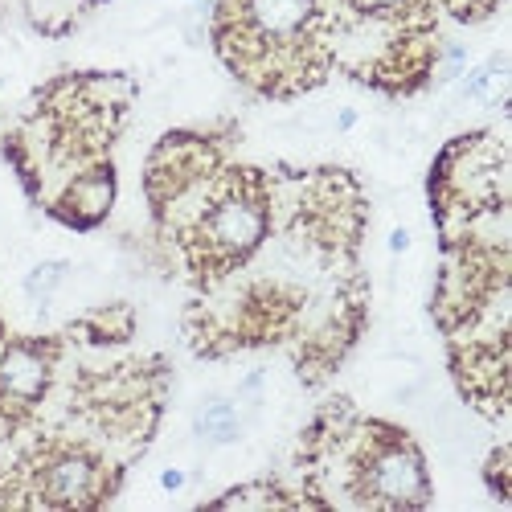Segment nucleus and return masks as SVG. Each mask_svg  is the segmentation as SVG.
I'll return each instance as SVG.
<instances>
[{"mask_svg": "<svg viewBox=\"0 0 512 512\" xmlns=\"http://www.w3.org/2000/svg\"><path fill=\"white\" fill-rule=\"evenodd\" d=\"M41 488L54 504H87L95 492V463L87 455H58L41 476Z\"/></svg>", "mask_w": 512, "mask_h": 512, "instance_id": "5", "label": "nucleus"}, {"mask_svg": "<svg viewBox=\"0 0 512 512\" xmlns=\"http://www.w3.org/2000/svg\"><path fill=\"white\" fill-rule=\"evenodd\" d=\"M365 488L369 500L377 504H422L426 500V472L422 459L410 443H390L381 447L369 463H365Z\"/></svg>", "mask_w": 512, "mask_h": 512, "instance_id": "2", "label": "nucleus"}, {"mask_svg": "<svg viewBox=\"0 0 512 512\" xmlns=\"http://www.w3.org/2000/svg\"><path fill=\"white\" fill-rule=\"evenodd\" d=\"M357 9H365V13H381V9H398L402 0H353Z\"/></svg>", "mask_w": 512, "mask_h": 512, "instance_id": "11", "label": "nucleus"}, {"mask_svg": "<svg viewBox=\"0 0 512 512\" xmlns=\"http://www.w3.org/2000/svg\"><path fill=\"white\" fill-rule=\"evenodd\" d=\"M390 246H394V254H402V250L410 246V234H406V230H394V238H390Z\"/></svg>", "mask_w": 512, "mask_h": 512, "instance_id": "12", "label": "nucleus"}, {"mask_svg": "<svg viewBox=\"0 0 512 512\" xmlns=\"http://www.w3.org/2000/svg\"><path fill=\"white\" fill-rule=\"evenodd\" d=\"M504 91H508V62L496 54L492 62H484L480 70H472L463 78V99L472 103H484V107H496L504 103Z\"/></svg>", "mask_w": 512, "mask_h": 512, "instance_id": "7", "label": "nucleus"}, {"mask_svg": "<svg viewBox=\"0 0 512 512\" xmlns=\"http://www.w3.org/2000/svg\"><path fill=\"white\" fill-rule=\"evenodd\" d=\"M66 271H70V263H62V259H54V263H41V267H33V271H29V279H25V295H29V300H37V304H46L50 295H54V291L62 287Z\"/></svg>", "mask_w": 512, "mask_h": 512, "instance_id": "9", "label": "nucleus"}, {"mask_svg": "<svg viewBox=\"0 0 512 512\" xmlns=\"http://www.w3.org/2000/svg\"><path fill=\"white\" fill-rule=\"evenodd\" d=\"M111 197H115V181L107 173H95V177H82L70 197H66V209L74 213L78 222H99L103 213L111 209Z\"/></svg>", "mask_w": 512, "mask_h": 512, "instance_id": "6", "label": "nucleus"}, {"mask_svg": "<svg viewBox=\"0 0 512 512\" xmlns=\"http://www.w3.org/2000/svg\"><path fill=\"white\" fill-rule=\"evenodd\" d=\"M316 17V0H246V25L271 46L295 41Z\"/></svg>", "mask_w": 512, "mask_h": 512, "instance_id": "3", "label": "nucleus"}, {"mask_svg": "<svg viewBox=\"0 0 512 512\" xmlns=\"http://www.w3.org/2000/svg\"><path fill=\"white\" fill-rule=\"evenodd\" d=\"M160 488L164 492H181L185 488V472H181V467H168V472L160 476Z\"/></svg>", "mask_w": 512, "mask_h": 512, "instance_id": "10", "label": "nucleus"}, {"mask_svg": "<svg viewBox=\"0 0 512 512\" xmlns=\"http://www.w3.org/2000/svg\"><path fill=\"white\" fill-rule=\"evenodd\" d=\"M205 246L222 259H242L267 234V209L259 197L250 193H226L222 201H213L205 222H201Z\"/></svg>", "mask_w": 512, "mask_h": 512, "instance_id": "1", "label": "nucleus"}, {"mask_svg": "<svg viewBox=\"0 0 512 512\" xmlns=\"http://www.w3.org/2000/svg\"><path fill=\"white\" fill-rule=\"evenodd\" d=\"M50 381V365L33 345H13L0 357V390L13 402H33Z\"/></svg>", "mask_w": 512, "mask_h": 512, "instance_id": "4", "label": "nucleus"}, {"mask_svg": "<svg viewBox=\"0 0 512 512\" xmlns=\"http://www.w3.org/2000/svg\"><path fill=\"white\" fill-rule=\"evenodd\" d=\"M197 435L205 443H218V447L234 443L238 439V410H234V402H226V398L205 402L201 414H197Z\"/></svg>", "mask_w": 512, "mask_h": 512, "instance_id": "8", "label": "nucleus"}]
</instances>
